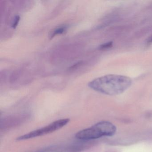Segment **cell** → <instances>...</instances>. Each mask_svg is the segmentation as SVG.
<instances>
[{
  "label": "cell",
  "instance_id": "obj_1",
  "mask_svg": "<svg viewBox=\"0 0 152 152\" xmlns=\"http://www.w3.org/2000/svg\"><path fill=\"white\" fill-rule=\"evenodd\" d=\"M132 83L129 77L117 75H108L97 78L89 83L94 90L106 95L113 96L122 93Z\"/></svg>",
  "mask_w": 152,
  "mask_h": 152
},
{
  "label": "cell",
  "instance_id": "obj_2",
  "mask_svg": "<svg viewBox=\"0 0 152 152\" xmlns=\"http://www.w3.org/2000/svg\"><path fill=\"white\" fill-rule=\"evenodd\" d=\"M116 131V127L112 123L103 121L97 123L90 128L79 132L76 133L75 137L79 139L90 140L103 137L113 136Z\"/></svg>",
  "mask_w": 152,
  "mask_h": 152
},
{
  "label": "cell",
  "instance_id": "obj_3",
  "mask_svg": "<svg viewBox=\"0 0 152 152\" xmlns=\"http://www.w3.org/2000/svg\"><path fill=\"white\" fill-rule=\"evenodd\" d=\"M69 121H70L69 119H61V120L56 121L43 128L35 130L27 134L19 137L18 138L17 140H21L29 139L32 138L40 137L48 133H51L65 126L69 123Z\"/></svg>",
  "mask_w": 152,
  "mask_h": 152
},
{
  "label": "cell",
  "instance_id": "obj_4",
  "mask_svg": "<svg viewBox=\"0 0 152 152\" xmlns=\"http://www.w3.org/2000/svg\"><path fill=\"white\" fill-rule=\"evenodd\" d=\"M113 45V42H109L104 43V44H102L101 46H99V48L100 49H107L112 48Z\"/></svg>",
  "mask_w": 152,
  "mask_h": 152
},
{
  "label": "cell",
  "instance_id": "obj_5",
  "mask_svg": "<svg viewBox=\"0 0 152 152\" xmlns=\"http://www.w3.org/2000/svg\"><path fill=\"white\" fill-rule=\"evenodd\" d=\"M65 30V27H61V28H58V29L56 30V31H54V33H53V35H52V38L55 36L56 35H58V34H62Z\"/></svg>",
  "mask_w": 152,
  "mask_h": 152
},
{
  "label": "cell",
  "instance_id": "obj_6",
  "mask_svg": "<svg viewBox=\"0 0 152 152\" xmlns=\"http://www.w3.org/2000/svg\"><path fill=\"white\" fill-rule=\"evenodd\" d=\"M19 20H20V17L18 16H17L15 18V22H14V23L13 25V28H15L17 26L18 24V22H19Z\"/></svg>",
  "mask_w": 152,
  "mask_h": 152
},
{
  "label": "cell",
  "instance_id": "obj_7",
  "mask_svg": "<svg viewBox=\"0 0 152 152\" xmlns=\"http://www.w3.org/2000/svg\"><path fill=\"white\" fill-rule=\"evenodd\" d=\"M81 62H79V63H77V64H75V65H74L72 67H71V68H70V69H74V68H75V67H77V66H78L79 65L81 64Z\"/></svg>",
  "mask_w": 152,
  "mask_h": 152
},
{
  "label": "cell",
  "instance_id": "obj_8",
  "mask_svg": "<svg viewBox=\"0 0 152 152\" xmlns=\"http://www.w3.org/2000/svg\"><path fill=\"white\" fill-rule=\"evenodd\" d=\"M147 42L148 43H152V37H151L150 39H148V40Z\"/></svg>",
  "mask_w": 152,
  "mask_h": 152
}]
</instances>
